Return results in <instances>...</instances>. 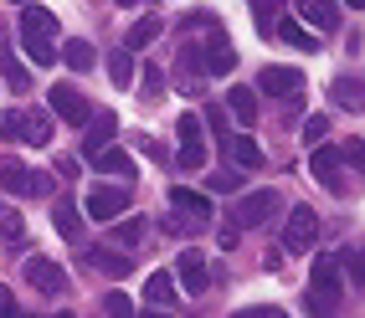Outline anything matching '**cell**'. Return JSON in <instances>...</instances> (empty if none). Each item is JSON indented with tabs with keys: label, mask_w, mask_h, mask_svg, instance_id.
Returning a JSON list of instances; mask_svg holds the SVG:
<instances>
[{
	"label": "cell",
	"mask_w": 365,
	"mask_h": 318,
	"mask_svg": "<svg viewBox=\"0 0 365 318\" xmlns=\"http://www.w3.org/2000/svg\"><path fill=\"white\" fill-rule=\"evenodd\" d=\"M21 52H26L36 67H46V62H57L62 52H57V11H46V6H36V0H26L21 6Z\"/></svg>",
	"instance_id": "cell-1"
},
{
	"label": "cell",
	"mask_w": 365,
	"mask_h": 318,
	"mask_svg": "<svg viewBox=\"0 0 365 318\" xmlns=\"http://www.w3.org/2000/svg\"><path fill=\"white\" fill-rule=\"evenodd\" d=\"M334 298H339V257L324 252L309 267V308H314V318H329Z\"/></svg>",
	"instance_id": "cell-2"
},
{
	"label": "cell",
	"mask_w": 365,
	"mask_h": 318,
	"mask_svg": "<svg viewBox=\"0 0 365 318\" xmlns=\"http://www.w3.org/2000/svg\"><path fill=\"white\" fill-rule=\"evenodd\" d=\"M273 211H278V190H252V195H242L232 206V226L237 231H257V226L273 221Z\"/></svg>",
	"instance_id": "cell-3"
},
{
	"label": "cell",
	"mask_w": 365,
	"mask_h": 318,
	"mask_svg": "<svg viewBox=\"0 0 365 318\" xmlns=\"http://www.w3.org/2000/svg\"><path fill=\"white\" fill-rule=\"evenodd\" d=\"M314 241H319V211L294 206V211H288V226H283V252L288 257H304Z\"/></svg>",
	"instance_id": "cell-4"
},
{
	"label": "cell",
	"mask_w": 365,
	"mask_h": 318,
	"mask_svg": "<svg viewBox=\"0 0 365 318\" xmlns=\"http://www.w3.org/2000/svg\"><path fill=\"white\" fill-rule=\"evenodd\" d=\"M83 211L93 216V221H118V216L129 211V190L124 185H93L88 201H83Z\"/></svg>",
	"instance_id": "cell-5"
},
{
	"label": "cell",
	"mask_w": 365,
	"mask_h": 318,
	"mask_svg": "<svg viewBox=\"0 0 365 318\" xmlns=\"http://www.w3.org/2000/svg\"><path fill=\"white\" fill-rule=\"evenodd\" d=\"M46 103L57 108V118L62 124H72V129H83V124H93V108H88V97L72 88V83H57L52 92H46Z\"/></svg>",
	"instance_id": "cell-6"
},
{
	"label": "cell",
	"mask_w": 365,
	"mask_h": 318,
	"mask_svg": "<svg viewBox=\"0 0 365 318\" xmlns=\"http://www.w3.org/2000/svg\"><path fill=\"white\" fill-rule=\"evenodd\" d=\"M0 185H6V195H46V190H52V180H46V175H36V169L16 164V159L0 164Z\"/></svg>",
	"instance_id": "cell-7"
},
{
	"label": "cell",
	"mask_w": 365,
	"mask_h": 318,
	"mask_svg": "<svg viewBox=\"0 0 365 318\" xmlns=\"http://www.w3.org/2000/svg\"><path fill=\"white\" fill-rule=\"evenodd\" d=\"M339 164H345V149H334V144H314V154H309V175L319 180L324 190H339Z\"/></svg>",
	"instance_id": "cell-8"
},
{
	"label": "cell",
	"mask_w": 365,
	"mask_h": 318,
	"mask_svg": "<svg viewBox=\"0 0 365 318\" xmlns=\"http://www.w3.org/2000/svg\"><path fill=\"white\" fill-rule=\"evenodd\" d=\"M257 92L294 97V92H304V72H299V67H262V72H257Z\"/></svg>",
	"instance_id": "cell-9"
},
{
	"label": "cell",
	"mask_w": 365,
	"mask_h": 318,
	"mask_svg": "<svg viewBox=\"0 0 365 318\" xmlns=\"http://www.w3.org/2000/svg\"><path fill=\"white\" fill-rule=\"evenodd\" d=\"M26 282H31L36 292H52V298H57V292H67V272H62L57 262H46V257H26Z\"/></svg>",
	"instance_id": "cell-10"
},
{
	"label": "cell",
	"mask_w": 365,
	"mask_h": 318,
	"mask_svg": "<svg viewBox=\"0 0 365 318\" xmlns=\"http://www.w3.org/2000/svg\"><path fill=\"white\" fill-rule=\"evenodd\" d=\"M201 67L216 72V78H222V72H232V67H237V46H232L222 31H211V41L201 46Z\"/></svg>",
	"instance_id": "cell-11"
},
{
	"label": "cell",
	"mask_w": 365,
	"mask_h": 318,
	"mask_svg": "<svg viewBox=\"0 0 365 318\" xmlns=\"http://www.w3.org/2000/svg\"><path fill=\"white\" fill-rule=\"evenodd\" d=\"M180 287L190 292V298H201V292L211 287V267L201 252H180Z\"/></svg>",
	"instance_id": "cell-12"
},
{
	"label": "cell",
	"mask_w": 365,
	"mask_h": 318,
	"mask_svg": "<svg viewBox=\"0 0 365 318\" xmlns=\"http://www.w3.org/2000/svg\"><path fill=\"white\" fill-rule=\"evenodd\" d=\"M113 129H118V118H113V113H98V118H93V124H88V139H83V159L98 164V154L113 144Z\"/></svg>",
	"instance_id": "cell-13"
},
{
	"label": "cell",
	"mask_w": 365,
	"mask_h": 318,
	"mask_svg": "<svg viewBox=\"0 0 365 318\" xmlns=\"http://www.w3.org/2000/svg\"><path fill=\"white\" fill-rule=\"evenodd\" d=\"M299 11H304V21L314 31H334L339 26V6L334 0H299Z\"/></svg>",
	"instance_id": "cell-14"
},
{
	"label": "cell",
	"mask_w": 365,
	"mask_h": 318,
	"mask_svg": "<svg viewBox=\"0 0 365 318\" xmlns=\"http://www.w3.org/2000/svg\"><path fill=\"white\" fill-rule=\"evenodd\" d=\"M88 262L98 267V272H108V277H129L134 272V257H124V247H98Z\"/></svg>",
	"instance_id": "cell-15"
},
{
	"label": "cell",
	"mask_w": 365,
	"mask_h": 318,
	"mask_svg": "<svg viewBox=\"0 0 365 318\" xmlns=\"http://www.w3.org/2000/svg\"><path fill=\"white\" fill-rule=\"evenodd\" d=\"M227 108H232V118H237V124H257V88H232L227 92Z\"/></svg>",
	"instance_id": "cell-16"
},
{
	"label": "cell",
	"mask_w": 365,
	"mask_h": 318,
	"mask_svg": "<svg viewBox=\"0 0 365 318\" xmlns=\"http://www.w3.org/2000/svg\"><path fill=\"white\" fill-rule=\"evenodd\" d=\"M0 78H6L16 92H26V88H31V72L16 62V52H11V41H6V36H0Z\"/></svg>",
	"instance_id": "cell-17"
},
{
	"label": "cell",
	"mask_w": 365,
	"mask_h": 318,
	"mask_svg": "<svg viewBox=\"0 0 365 318\" xmlns=\"http://www.w3.org/2000/svg\"><path fill=\"white\" fill-rule=\"evenodd\" d=\"M227 154H232L242 169H257V164H262V144H257L252 134H232V139H227Z\"/></svg>",
	"instance_id": "cell-18"
},
{
	"label": "cell",
	"mask_w": 365,
	"mask_h": 318,
	"mask_svg": "<svg viewBox=\"0 0 365 318\" xmlns=\"http://www.w3.org/2000/svg\"><path fill=\"white\" fill-rule=\"evenodd\" d=\"M52 226H57L67 241H83V211L72 206V201H57V211H52Z\"/></svg>",
	"instance_id": "cell-19"
},
{
	"label": "cell",
	"mask_w": 365,
	"mask_h": 318,
	"mask_svg": "<svg viewBox=\"0 0 365 318\" xmlns=\"http://www.w3.org/2000/svg\"><path fill=\"white\" fill-rule=\"evenodd\" d=\"M144 303H150V308H170V303H175V282H170V272H150V282H144Z\"/></svg>",
	"instance_id": "cell-20"
},
{
	"label": "cell",
	"mask_w": 365,
	"mask_h": 318,
	"mask_svg": "<svg viewBox=\"0 0 365 318\" xmlns=\"http://www.w3.org/2000/svg\"><path fill=\"white\" fill-rule=\"evenodd\" d=\"M160 31H165V26H160V16H144V21H134V26H129L124 46H129V52H144V46H150Z\"/></svg>",
	"instance_id": "cell-21"
},
{
	"label": "cell",
	"mask_w": 365,
	"mask_h": 318,
	"mask_svg": "<svg viewBox=\"0 0 365 318\" xmlns=\"http://www.w3.org/2000/svg\"><path fill=\"white\" fill-rule=\"evenodd\" d=\"M278 36L288 41V46H304V52H319V36H314L304 21H278Z\"/></svg>",
	"instance_id": "cell-22"
},
{
	"label": "cell",
	"mask_w": 365,
	"mask_h": 318,
	"mask_svg": "<svg viewBox=\"0 0 365 318\" xmlns=\"http://www.w3.org/2000/svg\"><path fill=\"white\" fill-rule=\"evenodd\" d=\"M170 206H175V211H190L196 221H201V216H211V201H206V195H196V190H185V185L170 190Z\"/></svg>",
	"instance_id": "cell-23"
},
{
	"label": "cell",
	"mask_w": 365,
	"mask_h": 318,
	"mask_svg": "<svg viewBox=\"0 0 365 318\" xmlns=\"http://www.w3.org/2000/svg\"><path fill=\"white\" fill-rule=\"evenodd\" d=\"M62 62H67L72 72H88V67H93V46H88L83 36H72V41L62 46Z\"/></svg>",
	"instance_id": "cell-24"
},
{
	"label": "cell",
	"mask_w": 365,
	"mask_h": 318,
	"mask_svg": "<svg viewBox=\"0 0 365 318\" xmlns=\"http://www.w3.org/2000/svg\"><path fill=\"white\" fill-rule=\"evenodd\" d=\"M108 78H113V88H129L134 83V52H129V46L108 57Z\"/></svg>",
	"instance_id": "cell-25"
},
{
	"label": "cell",
	"mask_w": 365,
	"mask_h": 318,
	"mask_svg": "<svg viewBox=\"0 0 365 318\" xmlns=\"http://www.w3.org/2000/svg\"><path fill=\"white\" fill-rule=\"evenodd\" d=\"M0 139H21V144H26V108H6V113H0Z\"/></svg>",
	"instance_id": "cell-26"
},
{
	"label": "cell",
	"mask_w": 365,
	"mask_h": 318,
	"mask_svg": "<svg viewBox=\"0 0 365 318\" xmlns=\"http://www.w3.org/2000/svg\"><path fill=\"white\" fill-rule=\"evenodd\" d=\"M98 175H134V159L124 149H103L98 154Z\"/></svg>",
	"instance_id": "cell-27"
},
{
	"label": "cell",
	"mask_w": 365,
	"mask_h": 318,
	"mask_svg": "<svg viewBox=\"0 0 365 318\" xmlns=\"http://www.w3.org/2000/svg\"><path fill=\"white\" fill-rule=\"evenodd\" d=\"M334 103H339V108H365V88H360L355 78H350V83L339 78V83H334Z\"/></svg>",
	"instance_id": "cell-28"
},
{
	"label": "cell",
	"mask_w": 365,
	"mask_h": 318,
	"mask_svg": "<svg viewBox=\"0 0 365 318\" xmlns=\"http://www.w3.org/2000/svg\"><path fill=\"white\" fill-rule=\"evenodd\" d=\"M113 241H118V247H139V241H144V221H139V216H134V221H118Z\"/></svg>",
	"instance_id": "cell-29"
},
{
	"label": "cell",
	"mask_w": 365,
	"mask_h": 318,
	"mask_svg": "<svg viewBox=\"0 0 365 318\" xmlns=\"http://www.w3.org/2000/svg\"><path fill=\"white\" fill-rule=\"evenodd\" d=\"M103 318H134V298H129V292H108V298H103Z\"/></svg>",
	"instance_id": "cell-30"
},
{
	"label": "cell",
	"mask_w": 365,
	"mask_h": 318,
	"mask_svg": "<svg viewBox=\"0 0 365 318\" xmlns=\"http://www.w3.org/2000/svg\"><path fill=\"white\" fill-rule=\"evenodd\" d=\"M0 236H6V241H21V236H26V221H21L16 211H6V206H0Z\"/></svg>",
	"instance_id": "cell-31"
},
{
	"label": "cell",
	"mask_w": 365,
	"mask_h": 318,
	"mask_svg": "<svg viewBox=\"0 0 365 318\" xmlns=\"http://www.w3.org/2000/svg\"><path fill=\"white\" fill-rule=\"evenodd\" d=\"M201 164H206V144H201V139L180 144V169H201Z\"/></svg>",
	"instance_id": "cell-32"
},
{
	"label": "cell",
	"mask_w": 365,
	"mask_h": 318,
	"mask_svg": "<svg viewBox=\"0 0 365 318\" xmlns=\"http://www.w3.org/2000/svg\"><path fill=\"white\" fill-rule=\"evenodd\" d=\"M252 16H257V31H267V21H273V11H283L288 0H247Z\"/></svg>",
	"instance_id": "cell-33"
},
{
	"label": "cell",
	"mask_w": 365,
	"mask_h": 318,
	"mask_svg": "<svg viewBox=\"0 0 365 318\" xmlns=\"http://www.w3.org/2000/svg\"><path fill=\"white\" fill-rule=\"evenodd\" d=\"M46 139H52V124L41 113H26V144H46Z\"/></svg>",
	"instance_id": "cell-34"
},
{
	"label": "cell",
	"mask_w": 365,
	"mask_h": 318,
	"mask_svg": "<svg viewBox=\"0 0 365 318\" xmlns=\"http://www.w3.org/2000/svg\"><path fill=\"white\" fill-rule=\"evenodd\" d=\"M324 134H329V118H324V113H314L309 124H304V144H319Z\"/></svg>",
	"instance_id": "cell-35"
},
{
	"label": "cell",
	"mask_w": 365,
	"mask_h": 318,
	"mask_svg": "<svg viewBox=\"0 0 365 318\" xmlns=\"http://www.w3.org/2000/svg\"><path fill=\"white\" fill-rule=\"evenodd\" d=\"M175 134H180V144H190V139H201V118H196V113H180V124H175Z\"/></svg>",
	"instance_id": "cell-36"
},
{
	"label": "cell",
	"mask_w": 365,
	"mask_h": 318,
	"mask_svg": "<svg viewBox=\"0 0 365 318\" xmlns=\"http://www.w3.org/2000/svg\"><path fill=\"white\" fill-rule=\"evenodd\" d=\"M211 190L232 195V190H242V175H237V169H222V175H211Z\"/></svg>",
	"instance_id": "cell-37"
},
{
	"label": "cell",
	"mask_w": 365,
	"mask_h": 318,
	"mask_svg": "<svg viewBox=\"0 0 365 318\" xmlns=\"http://www.w3.org/2000/svg\"><path fill=\"white\" fill-rule=\"evenodd\" d=\"M345 159L360 169V175H365V139H345Z\"/></svg>",
	"instance_id": "cell-38"
},
{
	"label": "cell",
	"mask_w": 365,
	"mask_h": 318,
	"mask_svg": "<svg viewBox=\"0 0 365 318\" xmlns=\"http://www.w3.org/2000/svg\"><path fill=\"white\" fill-rule=\"evenodd\" d=\"M160 88H165V72H160V67L150 62V67H144V92H150V97H155Z\"/></svg>",
	"instance_id": "cell-39"
},
{
	"label": "cell",
	"mask_w": 365,
	"mask_h": 318,
	"mask_svg": "<svg viewBox=\"0 0 365 318\" xmlns=\"http://www.w3.org/2000/svg\"><path fill=\"white\" fill-rule=\"evenodd\" d=\"M232 318H288L283 308H237Z\"/></svg>",
	"instance_id": "cell-40"
},
{
	"label": "cell",
	"mask_w": 365,
	"mask_h": 318,
	"mask_svg": "<svg viewBox=\"0 0 365 318\" xmlns=\"http://www.w3.org/2000/svg\"><path fill=\"white\" fill-rule=\"evenodd\" d=\"M350 277H355V282H360V287H365V247H360V252H355V257H350Z\"/></svg>",
	"instance_id": "cell-41"
},
{
	"label": "cell",
	"mask_w": 365,
	"mask_h": 318,
	"mask_svg": "<svg viewBox=\"0 0 365 318\" xmlns=\"http://www.w3.org/2000/svg\"><path fill=\"white\" fill-rule=\"evenodd\" d=\"M0 318H31V313H21L16 303H6V308H0Z\"/></svg>",
	"instance_id": "cell-42"
},
{
	"label": "cell",
	"mask_w": 365,
	"mask_h": 318,
	"mask_svg": "<svg viewBox=\"0 0 365 318\" xmlns=\"http://www.w3.org/2000/svg\"><path fill=\"white\" fill-rule=\"evenodd\" d=\"M139 318H170V313L165 308H150V313H139Z\"/></svg>",
	"instance_id": "cell-43"
},
{
	"label": "cell",
	"mask_w": 365,
	"mask_h": 318,
	"mask_svg": "<svg viewBox=\"0 0 365 318\" xmlns=\"http://www.w3.org/2000/svg\"><path fill=\"white\" fill-rule=\"evenodd\" d=\"M345 6H350V11H365V0H345Z\"/></svg>",
	"instance_id": "cell-44"
},
{
	"label": "cell",
	"mask_w": 365,
	"mask_h": 318,
	"mask_svg": "<svg viewBox=\"0 0 365 318\" xmlns=\"http://www.w3.org/2000/svg\"><path fill=\"white\" fill-rule=\"evenodd\" d=\"M6 303H11V292H6V287H0V308H6Z\"/></svg>",
	"instance_id": "cell-45"
},
{
	"label": "cell",
	"mask_w": 365,
	"mask_h": 318,
	"mask_svg": "<svg viewBox=\"0 0 365 318\" xmlns=\"http://www.w3.org/2000/svg\"><path fill=\"white\" fill-rule=\"evenodd\" d=\"M118 6H139V0H118Z\"/></svg>",
	"instance_id": "cell-46"
},
{
	"label": "cell",
	"mask_w": 365,
	"mask_h": 318,
	"mask_svg": "<svg viewBox=\"0 0 365 318\" xmlns=\"http://www.w3.org/2000/svg\"><path fill=\"white\" fill-rule=\"evenodd\" d=\"M52 318H72V313H52Z\"/></svg>",
	"instance_id": "cell-47"
}]
</instances>
